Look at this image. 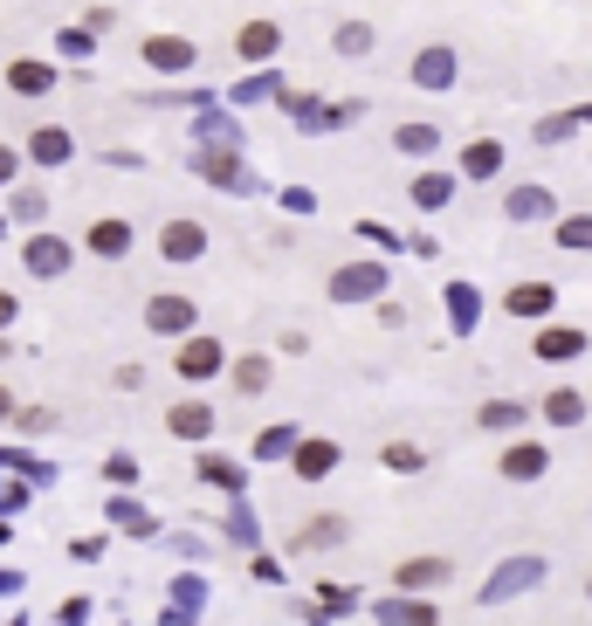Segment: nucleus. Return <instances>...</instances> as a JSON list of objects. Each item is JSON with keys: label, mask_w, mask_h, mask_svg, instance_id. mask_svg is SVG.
<instances>
[{"label": "nucleus", "mask_w": 592, "mask_h": 626, "mask_svg": "<svg viewBox=\"0 0 592 626\" xmlns=\"http://www.w3.org/2000/svg\"><path fill=\"white\" fill-rule=\"evenodd\" d=\"M8 83H14L21 97H42V90H48V69H42V63H14V69H8Z\"/></svg>", "instance_id": "nucleus-9"}, {"label": "nucleus", "mask_w": 592, "mask_h": 626, "mask_svg": "<svg viewBox=\"0 0 592 626\" xmlns=\"http://www.w3.org/2000/svg\"><path fill=\"white\" fill-rule=\"evenodd\" d=\"M537 351H551V358H565V351H579V337H572V331H551V337H537Z\"/></svg>", "instance_id": "nucleus-16"}, {"label": "nucleus", "mask_w": 592, "mask_h": 626, "mask_svg": "<svg viewBox=\"0 0 592 626\" xmlns=\"http://www.w3.org/2000/svg\"><path fill=\"white\" fill-rule=\"evenodd\" d=\"M29 262H35V276H56V269H63V242H35Z\"/></svg>", "instance_id": "nucleus-11"}, {"label": "nucleus", "mask_w": 592, "mask_h": 626, "mask_svg": "<svg viewBox=\"0 0 592 626\" xmlns=\"http://www.w3.org/2000/svg\"><path fill=\"white\" fill-rule=\"evenodd\" d=\"M269 48H276V29L269 21H248L242 29V56H269Z\"/></svg>", "instance_id": "nucleus-10"}, {"label": "nucleus", "mask_w": 592, "mask_h": 626, "mask_svg": "<svg viewBox=\"0 0 592 626\" xmlns=\"http://www.w3.org/2000/svg\"><path fill=\"white\" fill-rule=\"evenodd\" d=\"M179 372H187V379H214L221 372V345H214V337H193V345L179 351Z\"/></svg>", "instance_id": "nucleus-3"}, {"label": "nucleus", "mask_w": 592, "mask_h": 626, "mask_svg": "<svg viewBox=\"0 0 592 626\" xmlns=\"http://www.w3.org/2000/svg\"><path fill=\"white\" fill-rule=\"evenodd\" d=\"M63 152H69L63 132H35V159H63Z\"/></svg>", "instance_id": "nucleus-14"}, {"label": "nucleus", "mask_w": 592, "mask_h": 626, "mask_svg": "<svg viewBox=\"0 0 592 626\" xmlns=\"http://www.w3.org/2000/svg\"><path fill=\"white\" fill-rule=\"evenodd\" d=\"M393 579H400L406 592H434V585L448 579V558H406V564L393 571Z\"/></svg>", "instance_id": "nucleus-1"}, {"label": "nucleus", "mask_w": 592, "mask_h": 626, "mask_svg": "<svg viewBox=\"0 0 592 626\" xmlns=\"http://www.w3.org/2000/svg\"><path fill=\"white\" fill-rule=\"evenodd\" d=\"M545 413H551V421H558V427H572V421H579V413H585V406H579V393H551V406H545Z\"/></svg>", "instance_id": "nucleus-12"}, {"label": "nucleus", "mask_w": 592, "mask_h": 626, "mask_svg": "<svg viewBox=\"0 0 592 626\" xmlns=\"http://www.w3.org/2000/svg\"><path fill=\"white\" fill-rule=\"evenodd\" d=\"M0 324H14V297L8 290H0Z\"/></svg>", "instance_id": "nucleus-18"}, {"label": "nucleus", "mask_w": 592, "mask_h": 626, "mask_svg": "<svg viewBox=\"0 0 592 626\" xmlns=\"http://www.w3.org/2000/svg\"><path fill=\"white\" fill-rule=\"evenodd\" d=\"M510 310H517V317H545V310H551V290L524 282V290H510Z\"/></svg>", "instance_id": "nucleus-8"}, {"label": "nucleus", "mask_w": 592, "mask_h": 626, "mask_svg": "<svg viewBox=\"0 0 592 626\" xmlns=\"http://www.w3.org/2000/svg\"><path fill=\"white\" fill-rule=\"evenodd\" d=\"M145 56H152V63H166V69H179V63H187V48H179V42H152Z\"/></svg>", "instance_id": "nucleus-15"}, {"label": "nucleus", "mask_w": 592, "mask_h": 626, "mask_svg": "<svg viewBox=\"0 0 592 626\" xmlns=\"http://www.w3.org/2000/svg\"><path fill=\"white\" fill-rule=\"evenodd\" d=\"M517 421H524L517 406H482V427H517Z\"/></svg>", "instance_id": "nucleus-17"}, {"label": "nucleus", "mask_w": 592, "mask_h": 626, "mask_svg": "<svg viewBox=\"0 0 592 626\" xmlns=\"http://www.w3.org/2000/svg\"><path fill=\"white\" fill-rule=\"evenodd\" d=\"M537 468H545V448H510V455H503V476H510V482H530Z\"/></svg>", "instance_id": "nucleus-7"}, {"label": "nucleus", "mask_w": 592, "mask_h": 626, "mask_svg": "<svg viewBox=\"0 0 592 626\" xmlns=\"http://www.w3.org/2000/svg\"><path fill=\"white\" fill-rule=\"evenodd\" d=\"M0 413H14V400H8V393H0Z\"/></svg>", "instance_id": "nucleus-19"}, {"label": "nucleus", "mask_w": 592, "mask_h": 626, "mask_svg": "<svg viewBox=\"0 0 592 626\" xmlns=\"http://www.w3.org/2000/svg\"><path fill=\"white\" fill-rule=\"evenodd\" d=\"M90 248L104 255V262H118V255L132 248V227H124V221H97V227H90Z\"/></svg>", "instance_id": "nucleus-5"}, {"label": "nucleus", "mask_w": 592, "mask_h": 626, "mask_svg": "<svg viewBox=\"0 0 592 626\" xmlns=\"http://www.w3.org/2000/svg\"><path fill=\"white\" fill-rule=\"evenodd\" d=\"M0 179H8V152H0Z\"/></svg>", "instance_id": "nucleus-20"}, {"label": "nucleus", "mask_w": 592, "mask_h": 626, "mask_svg": "<svg viewBox=\"0 0 592 626\" xmlns=\"http://www.w3.org/2000/svg\"><path fill=\"white\" fill-rule=\"evenodd\" d=\"M331 461H338V448H331V440H324V448H303V461H297V468H303V476H324Z\"/></svg>", "instance_id": "nucleus-13"}, {"label": "nucleus", "mask_w": 592, "mask_h": 626, "mask_svg": "<svg viewBox=\"0 0 592 626\" xmlns=\"http://www.w3.org/2000/svg\"><path fill=\"white\" fill-rule=\"evenodd\" d=\"M208 427H214V413H208V406H193V400H187V406H172V434H179V440H200Z\"/></svg>", "instance_id": "nucleus-6"}, {"label": "nucleus", "mask_w": 592, "mask_h": 626, "mask_svg": "<svg viewBox=\"0 0 592 626\" xmlns=\"http://www.w3.org/2000/svg\"><path fill=\"white\" fill-rule=\"evenodd\" d=\"M200 242H208V234H200L193 221H172V227L159 234V248H166V262H193V255H200Z\"/></svg>", "instance_id": "nucleus-2"}, {"label": "nucleus", "mask_w": 592, "mask_h": 626, "mask_svg": "<svg viewBox=\"0 0 592 626\" xmlns=\"http://www.w3.org/2000/svg\"><path fill=\"white\" fill-rule=\"evenodd\" d=\"M145 317H152V331H187L193 324V303L187 297H152Z\"/></svg>", "instance_id": "nucleus-4"}]
</instances>
